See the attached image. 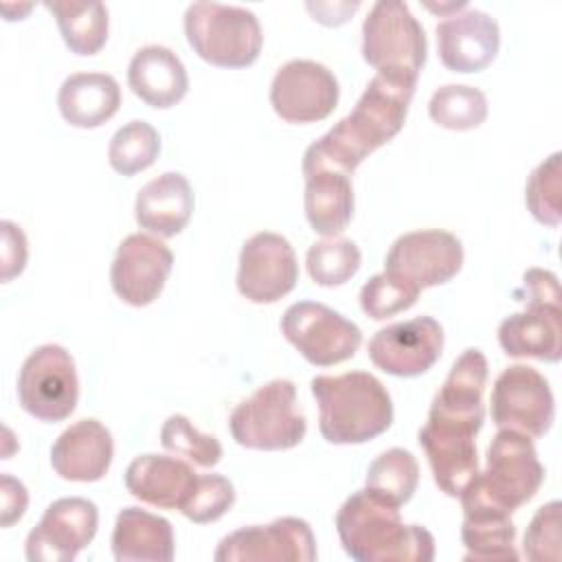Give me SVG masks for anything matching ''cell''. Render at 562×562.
Returning <instances> with one entry per match:
<instances>
[{
  "instance_id": "6da1fadb",
  "label": "cell",
  "mask_w": 562,
  "mask_h": 562,
  "mask_svg": "<svg viewBox=\"0 0 562 562\" xmlns=\"http://www.w3.org/2000/svg\"><path fill=\"white\" fill-rule=\"evenodd\" d=\"M487 360L481 349H465L450 367L441 389L435 393L428 419L417 432L437 487L459 496L479 472L474 437L485 422L483 391Z\"/></svg>"
},
{
  "instance_id": "7a4b0ae2",
  "label": "cell",
  "mask_w": 562,
  "mask_h": 562,
  "mask_svg": "<svg viewBox=\"0 0 562 562\" xmlns=\"http://www.w3.org/2000/svg\"><path fill=\"white\" fill-rule=\"evenodd\" d=\"M415 86L417 77L378 72L356 108L305 149L301 171L331 169L351 176L369 154L402 130Z\"/></svg>"
},
{
  "instance_id": "3957f363",
  "label": "cell",
  "mask_w": 562,
  "mask_h": 562,
  "mask_svg": "<svg viewBox=\"0 0 562 562\" xmlns=\"http://www.w3.org/2000/svg\"><path fill=\"white\" fill-rule=\"evenodd\" d=\"M345 553L356 562H430L435 538L422 525H406L400 507L367 490L353 492L336 514Z\"/></svg>"
},
{
  "instance_id": "277c9868",
  "label": "cell",
  "mask_w": 562,
  "mask_h": 562,
  "mask_svg": "<svg viewBox=\"0 0 562 562\" xmlns=\"http://www.w3.org/2000/svg\"><path fill=\"white\" fill-rule=\"evenodd\" d=\"M544 481L531 437L498 430L487 448V468L459 494L463 516H512L531 501Z\"/></svg>"
},
{
  "instance_id": "5b68a950",
  "label": "cell",
  "mask_w": 562,
  "mask_h": 562,
  "mask_svg": "<svg viewBox=\"0 0 562 562\" xmlns=\"http://www.w3.org/2000/svg\"><path fill=\"white\" fill-rule=\"evenodd\" d=\"M310 386L318 404V430L334 446L367 443L393 424L391 395L367 371L316 375Z\"/></svg>"
},
{
  "instance_id": "8992f818",
  "label": "cell",
  "mask_w": 562,
  "mask_h": 562,
  "mask_svg": "<svg viewBox=\"0 0 562 562\" xmlns=\"http://www.w3.org/2000/svg\"><path fill=\"white\" fill-rule=\"evenodd\" d=\"M516 296L525 310L498 325V342L512 358L558 362L562 358V305L560 281L551 270L529 268Z\"/></svg>"
},
{
  "instance_id": "52a82bcc",
  "label": "cell",
  "mask_w": 562,
  "mask_h": 562,
  "mask_svg": "<svg viewBox=\"0 0 562 562\" xmlns=\"http://www.w3.org/2000/svg\"><path fill=\"white\" fill-rule=\"evenodd\" d=\"M184 35L204 61L220 68L250 66L263 46L257 15L246 7L193 2L184 11Z\"/></svg>"
},
{
  "instance_id": "ba28073f",
  "label": "cell",
  "mask_w": 562,
  "mask_h": 562,
  "mask_svg": "<svg viewBox=\"0 0 562 562\" xmlns=\"http://www.w3.org/2000/svg\"><path fill=\"white\" fill-rule=\"evenodd\" d=\"M228 428L233 439L250 450H290L299 446L307 432V422L296 406L294 382L277 378L261 384L233 408Z\"/></svg>"
},
{
  "instance_id": "9c48e42d",
  "label": "cell",
  "mask_w": 562,
  "mask_h": 562,
  "mask_svg": "<svg viewBox=\"0 0 562 562\" xmlns=\"http://www.w3.org/2000/svg\"><path fill=\"white\" fill-rule=\"evenodd\" d=\"M428 42L424 26L404 2L380 0L362 24V57L378 72L419 77Z\"/></svg>"
},
{
  "instance_id": "30bf717a",
  "label": "cell",
  "mask_w": 562,
  "mask_h": 562,
  "mask_svg": "<svg viewBox=\"0 0 562 562\" xmlns=\"http://www.w3.org/2000/svg\"><path fill=\"white\" fill-rule=\"evenodd\" d=\"M20 406L40 422H64L79 402V378L70 351L48 342L33 349L18 373Z\"/></svg>"
},
{
  "instance_id": "8fae6325",
  "label": "cell",
  "mask_w": 562,
  "mask_h": 562,
  "mask_svg": "<svg viewBox=\"0 0 562 562\" xmlns=\"http://www.w3.org/2000/svg\"><path fill=\"white\" fill-rule=\"evenodd\" d=\"M281 331L314 367L345 362L362 345V331L353 321L316 301L292 303L281 316Z\"/></svg>"
},
{
  "instance_id": "7c38bea8",
  "label": "cell",
  "mask_w": 562,
  "mask_h": 562,
  "mask_svg": "<svg viewBox=\"0 0 562 562\" xmlns=\"http://www.w3.org/2000/svg\"><path fill=\"white\" fill-rule=\"evenodd\" d=\"M492 422L498 430H514L531 439L549 432L555 400L547 378L529 364H512L492 386Z\"/></svg>"
},
{
  "instance_id": "4fadbf2b",
  "label": "cell",
  "mask_w": 562,
  "mask_h": 562,
  "mask_svg": "<svg viewBox=\"0 0 562 562\" xmlns=\"http://www.w3.org/2000/svg\"><path fill=\"white\" fill-rule=\"evenodd\" d=\"M340 97L334 72L312 59H290L272 77L270 103L285 123L305 125L327 119Z\"/></svg>"
},
{
  "instance_id": "5bb4252c",
  "label": "cell",
  "mask_w": 562,
  "mask_h": 562,
  "mask_svg": "<svg viewBox=\"0 0 562 562\" xmlns=\"http://www.w3.org/2000/svg\"><path fill=\"white\" fill-rule=\"evenodd\" d=\"M463 266L461 239L441 228H426L400 235L386 252L384 270L408 281L419 292L443 285Z\"/></svg>"
},
{
  "instance_id": "9a60e30c",
  "label": "cell",
  "mask_w": 562,
  "mask_h": 562,
  "mask_svg": "<svg viewBox=\"0 0 562 562\" xmlns=\"http://www.w3.org/2000/svg\"><path fill=\"white\" fill-rule=\"evenodd\" d=\"M316 538L303 518L283 516L268 525L241 527L224 536L213 553L215 562H314Z\"/></svg>"
},
{
  "instance_id": "2e32d148",
  "label": "cell",
  "mask_w": 562,
  "mask_h": 562,
  "mask_svg": "<svg viewBox=\"0 0 562 562\" xmlns=\"http://www.w3.org/2000/svg\"><path fill=\"white\" fill-rule=\"evenodd\" d=\"M299 263L292 244L270 231L248 237L239 252L237 290L250 303H277L294 290Z\"/></svg>"
},
{
  "instance_id": "e0dca14e",
  "label": "cell",
  "mask_w": 562,
  "mask_h": 562,
  "mask_svg": "<svg viewBox=\"0 0 562 562\" xmlns=\"http://www.w3.org/2000/svg\"><path fill=\"white\" fill-rule=\"evenodd\" d=\"M99 527V509L81 496L53 501L40 522L26 536L31 562H70L92 542Z\"/></svg>"
},
{
  "instance_id": "ac0fdd59",
  "label": "cell",
  "mask_w": 562,
  "mask_h": 562,
  "mask_svg": "<svg viewBox=\"0 0 562 562\" xmlns=\"http://www.w3.org/2000/svg\"><path fill=\"white\" fill-rule=\"evenodd\" d=\"M171 268L173 252L162 239L147 233H132L116 248L110 266V283L123 303L145 307L158 299Z\"/></svg>"
},
{
  "instance_id": "d6986e66",
  "label": "cell",
  "mask_w": 562,
  "mask_h": 562,
  "mask_svg": "<svg viewBox=\"0 0 562 562\" xmlns=\"http://www.w3.org/2000/svg\"><path fill=\"white\" fill-rule=\"evenodd\" d=\"M371 362L389 375L415 378L426 373L443 351V329L432 316L393 323L369 340Z\"/></svg>"
},
{
  "instance_id": "ffe728a7",
  "label": "cell",
  "mask_w": 562,
  "mask_h": 562,
  "mask_svg": "<svg viewBox=\"0 0 562 562\" xmlns=\"http://www.w3.org/2000/svg\"><path fill=\"white\" fill-rule=\"evenodd\" d=\"M435 35L439 59L452 72H479L487 68L501 46L498 22L481 9L448 15L435 26Z\"/></svg>"
},
{
  "instance_id": "44dd1931",
  "label": "cell",
  "mask_w": 562,
  "mask_h": 562,
  "mask_svg": "<svg viewBox=\"0 0 562 562\" xmlns=\"http://www.w3.org/2000/svg\"><path fill=\"white\" fill-rule=\"evenodd\" d=\"M114 459L112 432L94 417L70 424L50 448V465L64 481H101Z\"/></svg>"
},
{
  "instance_id": "7402d4cb",
  "label": "cell",
  "mask_w": 562,
  "mask_h": 562,
  "mask_svg": "<svg viewBox=\"0 0 562 562\" xmlns=\"http://www.w3.org/2000/svg\"><path fill=\"white\" fill-rule=\"evenodd\" d=\"M123 481L140 503L180 512L195 487L198 474L182 459L145 452L130 461Z\"/></svg>"
},
{
  "instance_id": "603a6c76",
  "label": "cell",
  "mask_w": 562,
  "mask_h": 562,
  "mask_svg": "<svg viewBox=\"0 0 562 562\" xmlns=\"http://www.w3.org/2000/svg\"><path fill=\"white\" fill-rule=\"evenodd\" d=\"M132 92L151 108L167 110L180 103L189 90V75L182 59L162 44L138 48L127 66Z\"/></svg>"
},
{
  "instance_id": "cb8c5ba5",
  "label": "cell",
  "mask_w": 562,
  "mask_h": 562,
  "mask_svg": "<svg viewBox=\"0 0 562 562\" xmlns=\"http://www.w3.org/2000/svg\"><path fill=\"white\" fill-rule=\"evenodd\" d=\"M193 206L189 180L178 171H165L138 189L134 215L140 228L158 237H176L189 224Z\"/></svg>"
},
{
  "instance_id": "d4e9b609",
  "label": "cell",
  "mask_w": 562,
  "mask_h": 562,
  "mask_svg": "<svg viewBox=\"0 0 562 562\" xmlns=\"http://www.w3.org/2000/svg\"><path fill=\"white\" fill-rule=\"evenodd\" d=\"M173 553V527L167 518L140 507L119 512L112 531L116 562H171Z\"/></svg>"
},
{
  "instance_id": "484cf974",
  "label": "cell",
  "mask_w": 562,
  "mask_h": 562,
  "mask_svg": "<svg viewBox=\"0 0 562 562\" xmlns=\"http://www.w3.org/2000/svg\"><path fill=\"white\" fill-rule=\"evenodd\" d=\"M121 105V88L105 72H75L64 79L57 92V108L66 123L92 130L110 121Z\"/></svg>"
},
{
  "instance_id": "4316f807",
  "label": "cell",
  "mask_w": 562,
  "mask_h": 562,
  "mask_svg": "<svg viewBox=\"0 0 562 562\" xmlns=\"http://www.w3.org/2000/svg\"><path fill=\"white\" fill-rule=\"evenodd\" d=\"M305 217L314 233L336 237L353 217L351 176L331 169L305 171Z\"/></svg>"
},
{
  "instance_id": "83f0119b",
  "label": "cell",
  "mask_w": 562,
  "mask_h": 562,
  "mask_svg": "<svg viewBox=\"0 0 562 562\" xmlns=\"http://www.w3.org/2000/svg\"><path fill=\"white\" fill-rule=\"evenodd\" d=\"M44 7L55 15L64 44L75 55H94L108 42V7L103 2H72V0H53Z\"/></svg>"
},
{
  "instance_id": "f1b7e54d",
  "label": "cell",
  "mask_w": 562,
  "mask_h": 562,
  "mask_svg": "<svg viewBox=\"0 0 562 562\" xmlns=\"http://www.w3.org/2000/svg\"><path fill=\"white\" fill-rule=\"evenodd\" d=\"M417 483L419 465L413 452L404 448H389L371 461L364 479V490L389 505L402 507L413 498Z\"/></svg>"
},
{
  "instance_id": "f546056e",
  "label": "cell",
  "mask_w": 562,
  "mask_h": 562,
  "mask_svg": "<svg viewBox=\"0 0 562 562\" xmlns=\"http://www.w3.org/2000/svg\"><path fill=\"white\" fill-rule=\"evenodd\" d=\"M514 540L516 527L512 516H463L461 542L465 547V562L518 560Z\"/></svg>"
},
{
  "instance_id": "4dcf8cb0",
  "label": "cell",
  "mask_w": 562,
  "mask_h": 562,
  "mask_svg": "<svg viewBox=\"0 0 562 562\" xmlns=\"http://www.w3.org/2000/svg\"><path fill=\"white\" fill-rule=\"evenodd\" d=\"M428 114L439 127L454 132L474 130L487 119V99L479 88L448 83L432 92Z\"/></svg>"
},
{
  "instance_id": "1f68e13d",
  "label": "cell",
  "mask_w": 562,
  "mask_h": 562,
  "mask_svg": "<svg viewBox=\"0 0 562 562\" xmlns=\"http://www.w3.org/2000/svg\"><path fill=\"white\" fill-rule=\"evenodd\" d=\"M160 154V136L156 127L143 119H134L119 127L108 147V162L121 176H134L156 162Z\"/></svg>"
},
{
  "instance_id": "d6a6232c",
  "label": "cell",
  "mask_w": 562,
  "mask_h": 562,
  "mask_svg": "<svg viewBox=\"0 0 562 562\" xmlns=\"http://www.w3.org/2000/svg\"><path fill=\"white\" fill-rule=\"evenodd\" d=\"M360 248L347 237H327L314 241L305 255L307 274L314 283L334 288L347 283L360 270Z\"/></svg>"
},
{
  "instance_id": "836d02e7",
  "label": "cell",
  "mask_w": 562,
  "mask_h": 562,
  "mask_svg": "<svg viewBox=\"0 0 562 562\" xmlns=\"http://www.w3.org/2000/svg\"><path fill=\"white\" fill-rule=\"evenodd\" d=\"M560 151H553L544 158L529 176L525 187V202L533 220L547 226H558L562 222V167H560Z\"/></svg>"
},
{
  "instance_id": "e575fe53",
  "label": "cell",
  "mask_w": 562,
  "mask_h": 562,
  "mask_svg": "<svg viewBox=\"0 0 562 562\" xmlns=\"http://www.w3.org/2000/svg\"><path fill=\"white\" fill-rule=\"evenodd\" d=\"M160 443L165 450L184 457L202 468H213L222 461V443L213 435L200 432L189 417L169 415L160 428Z\"/></svg>"
},
{
  "instance_id": "d590c367",
  "label": "cell",
  "mask_w": 562,
  "mask_h": 562,
  "mask_svg": "<svg viewBox=\"0 0 562 562\" xmlns=\"http://www.w3.org/2000/svg\"><path fill=\"white\" fill-rule=\"evenodd\" d=\"M419 290L408 281L391 274L378 272L373 274L360 290V307L373 321H384L415 305Z\"/></svg>"
},
{
  "instance_id": "8d00e7d4",
  "label": "cell",
  "mask_w": 562,
  "mask_h": 562,
  "mask_svg": "<svg viewBox=\"0 0 562 562\" xmlns=\"http://www.w3.org/2000/svg\"><path fill=\"white\" fill-rule=\"evenodd\" d=\"M235 505V487L222 474H198L195 487L182 505V516L191 522L206 525L220 520Z\"/></svg>"
},
{
  "instance_id": "74e56055",
  "label": "cell",
  "mask_w": 562,
  "mask_h": 562,
  "mask_svg": "<svg viewBox=\"0 0 562 562\" xmlns=\"http://www.w3.org/2000/svg\"><path fill=\"white\" fill-rule=\"evenodd\" d=\"M560 501H551L533 514L525 538L522 553L533 562H558L560 560Z\"/></svg>"
},
{
  "instance_id": "f35d334b",
  "label": "cell",
  "mask_w": 562,
  "mask_h": 562,
  "mask_svg": "<svg viewBox=\"0 0 562 562\" xmlns=\"http://www.w3.org/2000/svg\"><path fill=\"white\" fill-rule=\"evenodd\" d=\"M2 228V281H11L18 277L29 257V246L22 228L9 220L0 222Z\"/></svg>"
},
{
  "instance_id": "ab89813d",
  "label": "cell",
  "mask_w": 562,
  "mask_h": 562,
  "mask_svg": "<svg viewBox=\"0 0 562 562\" xmlns=\"http://www.w3.org/2000/svg\"><path fill=\"white\" fill-rule=\"evenodd\" d=\"M0 496H2L0 525L11 527L13 522H18L24 516L26 505H29V492L22 481L13 479L11 474H2L0 476Z\"/></svg>"
},
{
  "instance_id": "60d3db41",
  "label": "cell",
  "mask_w": 562,
  "mask_h": 562,
  "mask_svg": "<svg viewBox=\"0 0 562 562\" xmlns=\"http://www.w3.org/2000/svg\"><path fill=\"white\" fill-rule=\"evenodd\" d=\"M307 11L314 13V20L327 24V26H338L342 22L349 20V15L360 7V2H342V4H314V2H307L305 4Z\"/></svg>"
}]
</instances>
